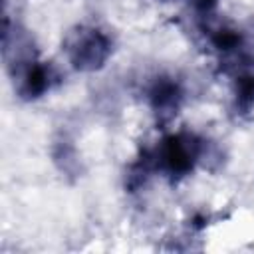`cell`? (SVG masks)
I'll use <instances>...</instances> for the list:
<instances>
[{
	"label": "cell",
	"mask_w": 254,
	"mask_h": 254,
	"mask_svg": "<svg viewBox=\"0 0 254 254\" xmlns=\"http://www.w3.org/2000/svg\"><path fill=\"white\" fill-rule=\"evenodd\" d=\"M206 155V141L190 131H177L161 137L153 147L143 149L129 165L127 189L135 190L147 183L149 177L161 173L173 181L190 175Z\"/></svg>",
	"instance_id": "obj_1"
},
{
	"label": "cell",
	"mask_w": 254,
	"mask_h": 254,
	"mask_svg": "<svg viewBox=\"0 0 254 254\" xmlns=\"http://www.w3.org/2000/svg\"><path fill=\"white\" fill-rule=\"evenodd\" d=\"M64 54L67 64L81 73L101 69L113 54L111 36L99 26L77 24L64 38Z\"/></svg>",
	"instance_id": "obj_2"
},
{
	"label": "cell",
	"mask_w": 254,
	"mask_h": 254,
	"mask_svg": "<svg viewBox=\"0 0 254 254\" xmlns=\"http://www.w3.org/2000/svg\"><path fill=\"white\" fill-rule=\"evenodd\" d=\"M145 97L157 121L167 123L179 113L185 99V91L181 81L175 79L173 75H157L147 85Z\"/></svg>",
	"instance_id": "obj_3"
},
{
	"label": "cell",
	"mask_w": 254,
	"mask_h": 254,
	"mask_svg": "<svg viewBox=\"0 0 254 254\" xmlns=\"http://www.w3.org/2000/svg\"><path fill=\"white\" fill-rule=\"evenodd\" d=\"M234 109L240 115L254 111V71H238L234 77Z\"/></svg>",
	"instance_id": "obj_4"
},
{
	"label": "cell",
	"mask_w": 254,
	"mask_h": 254,
	"mask_svg": "<svg viewBox=\"0 0 254 254\" xmlns=\"http://www.w3.org/2000/svg\"><path fill=\"white\" fill-rule=\"evenodd\" d=\"M189 4H192L196 10H200V12H208L210 8H214V4H216V0H187Z\"/></svg>",
	"instance_id": "obj_5"
}]
</instances>
